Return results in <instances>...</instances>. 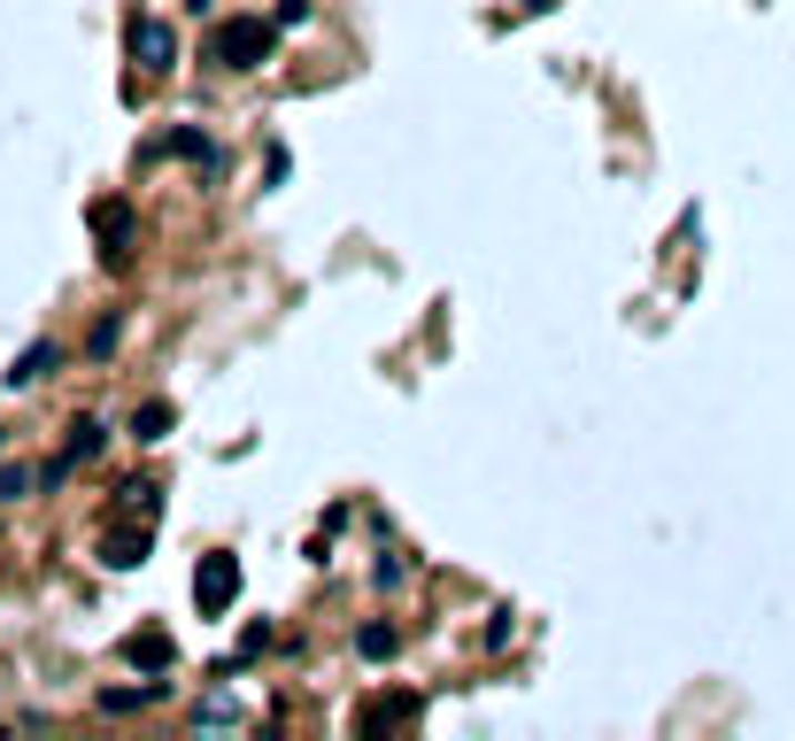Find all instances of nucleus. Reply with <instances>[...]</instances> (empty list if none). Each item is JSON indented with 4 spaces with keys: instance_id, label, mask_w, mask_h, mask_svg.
Returning a JSON list of instances; mask_svg holds the SVG:
<instances>
[{
    "instance_id": "obj_16",
    "label": "nucleus",
    "mask_w": 795,
    "mask_h": 741,
    "mask_svg": "<svg viewBox=\"0 0 795 741\" xmlns=\"http://www.w3.org/2000/svg\"><path fill=\"white\" fill-rule=\"evenodd\" d=\"M23 487H31V471H23V463H16V471H0V502H16Z\"/></svg>"
},
{
    "instance_id": "obj_14",
    "label": "nucleus",
    "mask_w": 795,
    "mask_h": 741,
    "mask_svg": "<svg viewBox=\"0 0 795 741\" xmlns=\"http://www.w3.org/2000/svg\"><path fill=\"white\" fill-rule=\"evenodd\" d=\"M140 703H155V688H109L101 695V711H140Z\"/></svg>"
},
{
    "instance_id": "obj_3",
    "label": "nucleus",
    "mask_w": 795,
    "mask_h": 741,
    "mask_svg": "<svg viewBox=\"0 0 795 741\" xmlns=\"http://www.w3.org/2000/svg\"><path fill=\"white\" fill-rule=\"evenodd\" d=\"M124 47H132V62H148V70H178V39H170V23L155 16H132V31H124Z\"/></svg>"
},
{
    "instance_id": "obj_1",
    "label": "nucleus",
    "mask_w": 795,
    "mask_h": 741,
    "mask_svg": "<svg viewBox=\"0 0 795 741\" xmlns=\"http://www.w3.org/2000/svg\"><path fill=\"white\" fill-rule=\"evenodd\" d=\"M271 23L263 16H224L217 31H209V54L224 62V70H255V62H271Z\"/></svg>"
},
{
    "instance_id": "obj_6",
    "label": "nucleus",
    "mask_w": 795,
    "mask_h": 741,
    "mask_svg": "<svg viewBox=\"0 0 795 741\" xmlns=\"http://www.w3.org/2000/svg\"><path fill=\"white\" fill-rule=\"evenodd\" d=\"M101 564H109V572L148 564V525H140V533H109V541H101Z\"/></svg>"
},
{
    "instance_id": "obj_5",
    "label": "nucleus",
    "mask_w": 795,
    "mask_h": 741,
    "mask_svg": "<svg viewBox=\"0 0 795 741\" xmlns=\"http://www.w3.org/2000/svg\"><path fill=\"white\" fill-rule=\"evenodd\" d=\"M54 363H62V348H54V340H31V348L8 363V387H31V379H47Z\"/></svg>"
},
{
    "instance_id": "obj_2",
    "label": "nucleus",
    "mask_w": 795,
    "mask_h": 741,
    "mask_svg": "<svg viewBox=\"0 0 795 741\" xmlns=\"http://www.w3.org/2000/svg\"><path fill=\"white\" fill-rule=\"evenodd\" d=\"M193 602H201V618H224L232 602H240V557H201L193 564Z\"/></svg>"
},
{
    "instance_id": "obj_7",
    "label": "nucleus",
    "mask_w": 795,
    "mask_h": 741,
    "mask_svg": "<svg viewBox=\"0 0 795 741\" xmlns=\"http://www.w3.org/2000/svg\"><path fill=\"white\" fill-rule=\"evenodd\" d=\"M117 510H132V518H155V510H162V487H155V479H124V487H117Z\"/></svg>"
},
{
    "instance_id": "obj_4",
    "label": "nucleus",
    "mask_w": 795,
    "mask_h": 741,
    "mask_svg": "<svg viewBox=\"0 0 795 741\" xmlns=\"http://www.w3.org/2000/svg\"><path fill=\"white\" fill-rule=\"evenodd\" d=\"M93 232H101L109 263H124V256H132V209H124V201H101V209H93Z\"/></svg>"
},
{
    "instance_id": "obj_10",
    "label": "nucleus",
    "mask_w": 795,
    "mask_h": 741,
    "mask_svg": "<svg viewBox=\"0 0 795 741\" xmlns=\"http://www.w3.org/2000/svg\"><path fill=\"white\" fill-rule=\"evenodd\" d=\"M386 719H394V727H402V719H417V695H379V703L363 711V727H386Z\"/></svg>"
},
{
    "instance_id": "obj_11",
    "label": "nucleus",
    "mask_w": 795,
    "mask_h": 741,
    "mask_svg": "<svg viewBox=\"0 0 795 741\" xmlns=\"http://www.w3.org/2000/svg\"><path fill=\"white\" fill-rule=\"evenodd\" d=\"M148 154H201V162H209V140H201L193 124H178V132H162V140H155Z\"/></svg>"
},
{
    "instance_id": "obj_15",
    "label": "nucleus",
    "mask_w": 795,
    "mask_h": 741,
    "mask_svg": "<svg viewBox=\"0 0 795 741\" xmlns=\"http://www.w3.org/2000/svg\"><path fill=\"white\" fill-rule=\"evenodd\" d=\"M117 332H124V309H109V317L93 324V356H109V348H117Z\"/></svg>"
},
{
    "instance_id": "obj_13",
    "label": "nucleus",
    "mask_w": 795,
    "mask_h": 741,
    "mask_svg": "<svg viewBox=\"0 0 795 741\" xmlns=\"http://www.w3.org/2000/svg\"><path fill=\"white\" fill-rule=\"evenodd\" d=\"M355 657H371V664L394 657V625H363V633H355Z\"/></svg>"
},
{
    "instance_id": "obj_17",
    "label": "nucleus",
    "mask_w": 795,
    "mask_h": 741,
    "mask_svg": "<svg viewBox=\"0 0 795 741\" xmlns=\"http://www.w3.org/2000/svg\"><path fill=\"white\" fill-rule=\"evenodd\" d=\"M193 8H201V0H193Z\"/></svg>"
},
{
    "instance_id": "obj_12",
    "label": "nucleus",
    "mask_w": 795,
    "mask_h": 741,
    "mask_svg": "<svg viewBox=\"0 0 795 741\" xmlns=\"http://www.w3.org/2000/svg\"><path fill=\"white\" fill-rule=\"evenodd\" d=\"M101 441H109V433H101L93 418H78V425H70V448H62V455H70V463H85V455H101Z\"/></svg>"
},
{
    "instance_id": "obj_9",
    "label": "nucleus",
    "mask_w": 795,
    "mask_h": 741,
    "mask_svg": "<svg viewBox=\"0 0 795 741\" xmlns=\"http://www.w3.org/2000/svg\"><path fill=\"white\" fill-rule=\"evenodd\" d=\"M132 664H148V672H170V633H132Z\"/></svg>"
},
{
    "instance_id": "obj_8",
    "label": "nucleus",
    "mask_w": 795,
    "mask_h": 741,
    "mask_svg": "<svg viewBox=\"0 0 795 741\" xmlns=\"http://www.w3.org/2000/svg\"><path fill=\"white\" fill-rule=\"evenodd\" d=\"M170 425H178V410H170V402H148V410H132V441H170Z\"/></svg>"
}]
</instances>
